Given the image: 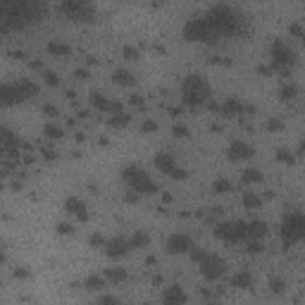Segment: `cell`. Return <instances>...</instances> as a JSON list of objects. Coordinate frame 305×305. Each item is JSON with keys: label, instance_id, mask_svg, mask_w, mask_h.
<instances>
[{"label": "cell", "instance_id": "cell-44", "mask_svg": "<svg viewBox=\"0 0 305 305\" xmlns=\"http://www.w3.org/2000/svg\"><path fill=\"white\" fill-rule=\"evenodd\" d=\"M205 258H208V251H203V248H193V251H191V260H193L196 265H200Z\"/></svg>", "mask_w": 305, "mask_h": 305}, {"label": "cell", "instance_id": "cell-2", "mask_svg": "<svg viewBox=\"0 0 305 305\" xmlns=\"http://www.w3.org/2000/svg\"><path fill=\"white\" fill-rule=\"evenodd\" d=\"M205 17L210 19L215 31H222V34H239L241 27H243V19H241L239 10L229 7V5H215Z\"/></svg>", "mask_w": 305, "mask_h": 305}, {"label": "cell", "instance_id": "cell-42", "mask_svg": "<svg viewBox=\"0 0 305 305\" xmlns=\"http://www.w3.org/2000/svg\"><path fill=\"white\" fill-rule=\"evenodd\" d=\"M141 131L143 133H155L158 131V122L155 120H143L141 122Z\"/></svg>", "mask_w": 305, "mask_h": 305}, {"label": "cell", "instance_id": "cell-3", "mask_svg": "<svg viewBox=\"0 0 305 305\" xmlns=\"http://www.w3.org/2000/svg\"><path fill=\"white\" fill-rule=\"evenodd\" d=\"M122 179H124V184L129 186L131 191H136L138 196H141V193H158L160 191L158 181H155L143 167H138V165H127V167L122 170Z\"/></svg>", "mask_w": 305, "mask_h": 305}, {"label": "cell", "instance_id": "cell-10", "mask_svg": "<svg viewBox=\"0 0 305 305\" xmlns=\"http://www.w3.org/2000/svg\"><path fill=\"white\" fill-rule=\"evenodd\" d=\"M215 234L222 241H229V243H246V222H222L217 224Z\"/></svg>", "mask_w": 305, "mask_h": 305}, {"label": "cell", "instance_id": "cell-56", "mask_svg": "<svg viewBox=\"0 0 305 305\" xmlns=\"http://www.w3.org/2000/svg\"><path fill=\"white\" fill-rule=\"evenodd\" d=\"M141 305H153V303H141Z\"/></svg>", "mask_w": 305, "mask_h": 305}, {"label": "cell", "instance_id": "cell-26", "mask_svg": "<svg viewBox=\"0 0 305 305\" xmlns=\"http://www.w3.org/2000/svg\"><path fill=\"white\" fill-rule=\"evenodd\" d=\"M105 279L110 284H122V281H127V269L124 267H107Z\"/></svg>", "mask_w": 305, "mask_h": 305}, {"label": "cell", "instance_id": "cell-17", "mask_svg": "<svg viewBox=\"0 0 305 305\" xmlns=\"http://www.w3.org/2000/svg\"><path fill=\"white\" fill-rule=\"evenodd\" d=\"M65 210L69 215H74L79 222H86V219H88V208H86V203L81 198H77V196H69V198L65 200Z\"/></svg>", "mask_w": 305, "mask_h": 305}, {"label": "cell", "instance_id": "cell-46", "mask_svg": "<svg viewBox=\"0 0 305 305\" xmlns=\"http://www.w3.org/2000/svg\"><path fill=\"white\" fill-rule=\"evenodd\" d=\"M74 79L86 81L88 79V69H86V67H77V69H74Z\"/></svg>", "mask_w": 305, "mask_h": 305}, {"label": "cell", "instance_id": "cell-22", "mask_svg": "<svg viewBox=\"0 0 305 305\" xmlns=\"http://www.w3.org/2000/svg\"><path fill=\"white\" fill-rule=\"evenodd\" d=\"M229 284H231L234 289H251L253 286V274L248 272V269H241V272H236V274H231Z\"/></svg>", "mask_w": 305, "mask_h": 305}, {"label": "cell", "instance_id": "cell-40", "mask_svg": "<svg viewBox=\"0 0 305 305\" xmlns=\"http://www.w3.org/2000/svg\"><path fill=\"white\" fill-rule=\"evenodd\" d=\"M95 305H122V301L117 296H110V293H107V296H100V298L95 301Z\"/></svg>", "mask_w": 305, "mask_h": 305}, {"label": "cell", "instance_id": "cell-48", "mask_svg": "<svg viewBox=\"0 0 305 305\" xmlns=\"http://www.w3.org/2000/svg\"><path fill=\"white\" fill-rule=\"evenodd\" d=\"M12 274H14V279H27L29 277V269H24V267H17Z\"/></svg>", "mask_w": 305, "mask_h": 305}, {"label": "cell", "instance_id": "cell-11", "mask_svg": "<svg viewBox=\"0 0 305 305\" xmlns=\"http://www.w3.org/2000/svg\"><path fill=\"white\" fill-rule=\"evenodd\" d=\"M165 248H167V253H172V255H184V253L193 251V248H196V243H193V239H191L188 234H184V231H176V234H172V236L167 239Z\"/></svg>", "mask_w": 305, "mask_h": 305}, {"label": "cell", "instance_id": "cell-18", "mask_svg": "<svg viewBox=\"0 0 305 305\" xmlns=\"http://www.w3.org/2000/svg\"><path fill=\"white\" fill-rule=\"evenodd\" d=\"M267 231H269V226H267V222H262V219H251V222H246V241H262L267 236Z\"/></svg>", "mask_w": 305, "mask_h": 305}, {"label": "cell", "instance_id": "cell-38", "mask_svg": "<svg viewBox=\"0 0 305 305\" xmlns=\"http://www.w3.org/2000/svg\"><path fill=\"white\" fill-rule=\"evenodd\" d=\"M188 133H191V129H188L186 124H174V127H172V136H174V138H186Z\"/></svg>", "mask_w": 305, "mask_h": 305}, {"label": "cell", "instance_id": "cell-55", "mask_svg": "<svg viewBox=\"0 0 305 305\" xmlns=\"http://www.w3.org/2000/svg\"><path fill=\"white\" fill-rule=\"evenodd\" d=\"M205 305H217V303H213V301H210V303H205Z\"/></svg>", "mask_w": 305, "mask_h": 305}, {"label": "cell", "instance_id": "cell-21", "mask_svg": "<svg viewBox=\"0 0 305 305\" xmlns=\"http://www.w3.org/2000/svg\"><path fill=\"white\" fill-rule=\"evenodd\" d=\"M112 81L120 84V86H133V84H136V77H133L131 69H127V67H117V69L112 72Z\"/></svg>", "mask_w": 305, "mask_h": 305}, {"label": "cell", "instance_id": "cell-31", "mask_svg": "<svg viewBox=\"0 0 305 305\" xmlns=\"http://www.w3.org/2000/svg\"><path fill=\"white\" fill-rule=\"evenodd\" d=\"M267 286H269V291H272V293L281 296V293H286V279H281V277H272L269 281H267Z\"/></svg>", "mask_w": 305, "mask_h": 305}, {"label": "cell", "instance_id": "cell-13", "mask_svg": "<svg viewBox=\"0 0 305 305\" xmlns=\"http://www.w3.org/2000/svg\"><path fill=\"white\" fill-rule=\"evenodd\" d=\"M129 251H131V243H129V239H124V236L107 239V243H105V255L110 260H122L124 255H129Z\"/></svg>", "mask_w": 305, "mask_h": 305}, {"label": "cell", "instance_id": "cell-20", "mask_svg": "<svg viewBox=\"0 0 305 305\" xmlns=\"http://www.w3.org/2000/svg\"><path fill=\"white\" fill-rule=\"evenodd\" d=\"M45 50L53 55V57H67V55L72 53V48H69V43L60 39H50L48 41V45H45Z\"/></svg>", "mask_w": 305, "mask_h": 305}, {"label": "cell", "instance_id": "cell-36", "mask_svg": "<svg viewBox=\"0 0 305 305\" xmlns=\"http://www.w3.org/2000/svg\"><path fill=\"white\" fill-rule=\"evenodd\" d=\"M43 81H45L50 88L60 86V77H57V72H50V69H45V72H43Z\"/></svg>", "mask_w": 305, "mask_h": 305}, {"label": "cell", "instance_id": "cell-16", "mask_svg": "<svg viewBox=\"0 0 305 305\" xmlns=\"http://www.w3.org/2000/svg\"><path fill=\"white\" fill-rule=\"evenodd\" d=\"M162 305H184L186 303V291L179 286V284H172L162 291Z\"/></svg>", "mask_w": 305, "mask_h": 305}, {"label": "cell", "instance_id": "cell-54", "mask_svg": "<svg viewBox=\"0 0 305 305\" xmlns=\"http://www.w3.org/2000/svg\"><path fill=\"white\" fill-rule=\"evenodd\" d=\"M296 153H298V155H305V138L298 143V150H296Z\"/></svg>", "mask_w": 305, "mask_h": 305}, {"label": "cell", "instance_id": "cell-51", "mask_svg": "<svg viewBox=\"0 0 305 305\" xmlns=\"http://www.w3.org/2000/svg\"><path fill=\"white\" fill-rule=\"evenodd\" d=\"M272 69H274L272 65H260V67H258V72H260V74H272Z\"/></svg>", "mask_w": 305, "mask_h": 305}, {"label": "cell", "instance_id": "cell-15", "mask_svg": "<svg viewBox=\"0 0 305 305\" xmlns=\"http://www.w3.org/2000/svg\"><path fill=\"white\" fill-rule=\"evenodd\" d=\"M243 112H248V105L236 98V95H226L224 100H222V110H219V115H224V117H241Z\"/></svg>", "mask_w": 305, "mask_h": 305}, {"label": "cell", "instance_id": "cell-27", "mask_svg": "<svg viewBox=\"0 0 305 305\" xmlns=\"http://www.w3.org/2000/svg\"><path fill=\"white\" fill-rule=\"evenodd\" d=\"M129 243H131V248H148L150 246V236L143 229H136L131 234V239H129Z\"/></svg>", "mask_w": 305, "mask_h": 305}, {"label": "cell", "instance_id": "cell-53", "mask_svg": "<svg viewBox=\"0 0 305 305\" xmlns=\"http://www.w3.org/2000/svg\"><path fill=\"white\" fill-rule=\"evenodd\" d=\"M31 69H43V62L41 60H31Z\"/></svg>", "mask_w": 305, "mask_h": 305}, {"label": "cell", "instance_id": "cell-9", "mask_svg": "<svg viewBox=\"0 0 305 305\" xmlns=\"http://www.w3.org/2000/svg\"><path fill=\"white\" fill-rule=\"evenodd\" d=\"M198 267H200L203 279H208V281H217L219 277H224V272H226V262L217 253H208V258H205Z\"/></svg>", "mask_w": 305, "mask_h": 305}, {"label": "cell", "instance_id": "cell-30", "mask_svg": "<svg viewBox=\"0 0 305 305\" xmlns=\"http://www.w3.org/2000/svg\"><path fill=\"white\" fill-rule=\"evenodd\" d=\"M43 133H45V138H50V141H60V138L65 136V129H62L60 124H55V122H48V124L43 127Z\"/></svg>", "mask_w": 305, "mask_h": 305}, {"label": "cell", "instance_id": "cell-28", "mask_svg": "<svg viewBox=\"0 0 305 305\" xmlns=\"http://www.w3.org/2000/svg\"><path fill=\"white\" fill-rule=\"evenodd\" d=\"M241 181H243L246 186L260 184V181H262V172H260V170H255V167H248V170H243V172H241Z\"/></svg>", "mask_w": 305, "mask_h": 305}, {"label": "cell", "instance_id": "cell-6", "mask_svg": "<svg viewBox=\"0 0 305 305\" xmlns=\"http://www.w3.org/2000/svg\"><path fill=\"white\" fill-rule=\"evenodd\" d=\"M215 27L210 24V19L208 17H193V19H188L184 27V36L188 41H210L213 36Z\"/></svg>", "mask_w": 305, "mask_h": 305}, {"label": "cell", "instance_id": "cell-7", "mask_svg": "<svg viewBox=\"0 0 305 305\" xmlns=\"http://www.w3.org/2000/svg\"><path fill=\"white\" fill-rule=\"evenodd\" d=\"M281 236L286 243H296V241L305 239V215H289L284 219V226H281Z\"/></svg>", "mask_w": 305, "mask_h": 305}, {"label": "cell", "instance_id": "cell-45", "mask_svg": "<svg viewBox=\"0 0 305 305\" xmlns=\"http://www.w3.org/2000/svg\"><path fill=\"white\" fill-rule=\"evenodd\" d=\"M41 155H43V160H48V162H53V160H57V153H55L50 146L41 148Z\"/></svg>", "mask_w": 305, "mask_h": 305}, {"label": "cell", "instance_id": "cell-23", "mask_svg": "<svg viewBox=\"0 0 305 305\" xmlns=\"http://www.w3.org/2000/svg\"><path fill=\"white\" fill-rule=\"evenodd\" d=\"M105 286H107L105 274H88V277L84 279V289H88V291H100Z\"/></svg>", "mask_w": 305, "mask_h": 305}, {"label": "cell", "instance_id": "cell-19", "mask_svg": "<svg viewBox=\"0 0 305 305\" xmlns=\"http://www.w3.org/2000/svg\"><path fill=\"white\" fill-rule=\"evenodd\" d=\"M88 103H91V107L98 110V112H110V107H112V100H110L103 91H91Z\"/></svg>", "mask_w": 305, "mask_h": 305}, {"label": "cell", "instance_id": "cell-12", "mask_svg": "<svg viewBox=\"0 0 305 305\" xmlns=\"http://www.w3.org/2000/svg\"><path fill=\"white\" fill-rule=\"evenodd\" d=\"M0 100H2V105H17V103H24L27 95H24V91H22L19 81H5V84L0 86Z\"/></svg>", "mask_w": 305, "mask_h": 305}, {"label": "cell", "instance_id": "cell-34", "mask_svg": "<svg viewBox=\"0 0 305 305\" xmlns=\"http://www.w3.org/2000/svg\"><path fill=\"white\" fill-rule=\"evenodd\" d=\"M265 127H267V131L279 133V131H284V129H286V122H281L279 117H269V120L265 122Z\"/></svg>", "mask_w": 305, "mask_h": 305}, {"label": "cell", "instance_id": "cell-37", "mask_svg": "<svg viewBox=\"0 0 305 305\" xmlns=\"http://www.w3.org/2000/svg\"><path fill=\"white\" fill-rule=\"evenodd\" d=\"M122 55H124V60H141V50L133 48V45H124Z\"/></svg>", "mask_w": 305, "mask_h": 305}, {"label": "cell", "instance_id": "cell-29", "mask_svg": "<svg viewBox=\"0 0 305 305\" xmlns=\"http://www.w3.org/2000/svg\"><path fill=\"white\" fill-rule=\"evenodd\" d=\"M241 203H243V208H246V210H258V208L262 205V198H260L255 191H246Z\"/></svg>", "mask_w": 305, "mask_h": 305}, {"label": "cell", "instance_id": "cell-41", "mask_svg": "<svg viewBox=\"0 0 305 305\" xmlns=\"http://www.w3.org/2000/svg\"><path fill=\"white\" fill-rule=\"evenodd\" d=\"M55 231H57L60 236H69V234L74 231V226L69 224V222H57V224H55Z\"/></svg>", "mask_w": 305, "mask_h": 305}, {"label": "cell", "instance_id": "cell-8", "mask_svg": "<svg viewBox=\"0 0 305 305\" xmlns=\"http://www.w3.org/2000/svg\"><path fill=\"white\" fill-rule=\"evenodd\" d=\"M153 162H155V170H158V172L167 174V176H172V179H179V181H181V179L188 176V172H186L184 167L176 165V158H174L172 153H165V150H162V153L155 155Z\"/></svg>", "mask_w": 305, "mask_h": 305}, {"label": "cell", "instance_id": "cell-32", "mask_svg": "<svg viewBox=\"0 0 305 305\" xmlns=\"http://www.w3.org/2000/svg\"><path fill=\"white\" fill-rule=\"evenodd\" d=\"M110 127H117V129H120V127H127V124H129V122H131V115H127V112H120V115H110Z\"/></svg>", "mask_w": 305, "mask_h": 305}, {"label": "cell", "instance_id": "cell-25", "mask_svg": "<svg viewBox=\"0 0 305 305\" xmlns=\"http://www.w3.org/2000/svg\"><path fill=\"white\" fill-rule=\"evenodd\" d=\"M231 191H234V181H231V179L222 176V179H215L213 181V193L215 196H224V193H231Z\"/></svg>", "mask_w": 305, "mask_h": 305}, {"label": "cell", "instance_id": "cell-57", "mask_svg": "<svg viewBox=\"0 0 305 305\" xmlns=\"http://www.w3.org/2000/svg\"><path fill=\"white\" fill-rule=\"evenodd\" d=\"M303 43H305V36H303Z\"/></svg>", "mask_w": 305, "mask_h": 305}, {"label": "cell", "instance_id": "cell-14", "mask_svg": "<svg viewBox=\"0 0 305 305\" xmlns=\"http://www.w3.org/2000/svg\"><path fill=\"white\" fill-rule=\"evenodd\" d=\"M255 155V148L248 143V141H231L229 148H226V158L234 160V162H241V160H251Z\"/></svg>", "mask_w": 305, "mask_h": 305}, {"label": "cell", "instance_id": "cell-24", "mask_svg": "<svg viewBox=\"0 0 305 305\" xmlns=\"http://www.w3.org/2000/svg\"><path fill=\"white\" fill-rule=\"evenodd\" d=\"M296 95H298V86H296L293 81H284V84L279 86V100L289 103V100H296Z\"/></svg>", "mask_w": 305, "mask_h": 305}, {"label": "cell", "instance_id": "cell-52", "mask_svg": "<svg viewBox=\"0 0 305 305\" xmlns=\"http://www.w3.org/2000/svg\"><path fill=\"white\" fill-rule=\"evenodd\" d=\"M146 265H158V258H155V255H148V258H146Z\"/></svg>", "mask_w": 305, "mask_h": 305}, {"label": "cell", "instance_id": "cell-50", "mask_svg": "<svg viewBox=\"0 0 305 305\" xmlns=\"http://www.w3.org/2000/svg\"><path fill=\"white\" fill-rule=\"evenodd\" d=\"M129 103H131L133 107H143V98H141V95H131V98H129Z\"/></svg>", "mask_w": 305, "mask_h": 305}, {"label": "cell", "instance_id": "cell-49", "mask_svg": "<svg viewBox=\"0 0 305 305\" xmlns=\"http://www.w3.org/2000/svg\"><path fill=\"white\" fill-rule=\"evenodd\" d=\"M124 200H127V203H138V193H136V191H131V188H129V193L124 196Z\"/></svg>", "mask_w": 305, "mask_h": 305}, {"label": "cell", "instance_id": "cell-47", "mask_svg": "<svg viewBox=\"0 0 305 305\" xmlns=\"http://www.w3.org/2000/svg\"><path fill=\"white\" fill-rule=\"evenodd\" d=\"M289 31H291L293 36H301V39H303V36H305V29L301 27V24H298V22H293L291 27H289Z\"/></svg>", "mask_w": 305, "mask_h": 305}, {"label": "cell", "instance_id": "cell-4", "mask_svg": "<svg viewBox=\"0 0 305 305\" xmlns=\"http://www.w3.org/2000/svg\"><path fill=\"white\" fill-rule=\"evenodd\" d=\"M269 57H272V67H274V69H281V72H289V69L296 65V53H293V48L281 39L272 41V45H269Z\"/></svg>", "mask_w": 305, "mask_h": 305}, {"label": "cell", "instance_id": "cell-43", "mask_svg": "<svg viewBox=\"0 0 305 305\" xmlns=\"http://www.w3.org/2000/svg\"><path fill=\"white\" fill-rule=\"evenodd\" d=\"M41 110H43V115H45L48 120H55V117L60 115V110H57V107H55L53 103H45V105L41 107Z\"/></svg>", "mask_w": 305, "mask_h": 305}, {"label": "cell", "instance_id": "cell-33", "mask_svg": "<svg viewBox=\"0 0 305 305\" xmlns=\"http://www.w3.org/2000/svg\"><path fill=\"white\" fill-rule=\"evenodd\" d=\"M277 160L279 162H286V165H293L296 162V153L291 148H277Z\"/></svg>", "mask_w": 305, "mask_h": 305}, {"label": "cell", "instance_id": "cell-39", "mask_svg": "<svg viewBox=\"0 0 305 305\" xmlns=\"http://www.w3.org/2000/svg\"><path fill=\"white\" fill-rule=\"evenodd\" d=\"M105 243H107V239H103L100 234H91L88 236V246L91 248H105Z\"/></svg>", "mask_w": 305, "mask_h": 305}, {"label": "cell", "instance_id": "cell-35", "mask_svg": "<svg viewBox=\"0 0 305 305\" xmlns=\"http://www.w3.org/2000/svg\"><path fill=\"white\" fill-rule=\"evenodd\" d=\"M265 251V243L262 241H246V253L248 255H260Z\"/></svg>", "mask_w": 305, "mask_h": 305}, {"label": "cell", "instance_id": "cell-1", "mask_svg": "<svg viewBox=\"0 0 305 305\" xmlns=\"http://www.w3.org/2000/svg\"><path fill=\"white\" fill-rule=\"evenodd\" d=\"M181 100H184L186 107L198 110V107L208 105L213 100V88L200 74H188L181 84Z\"/></svg>", "mask_w": 305, "mask_h": 305}, {"label": "cell", "instance_id": "cell-5", "mask_svg": "<svg viewBox=\"0 0 305 305\" xmlns=\"http://www.w3.org/2000/svg\"><path fill=\"white\" fill-rule=\"evenodd\" d=\"M60 12H65L74 22H93V17H95L93 5L84 2V0H65V2H60Z\"/></svg>", "mask_w": 305, "mask_h": 305}]
</instances>
